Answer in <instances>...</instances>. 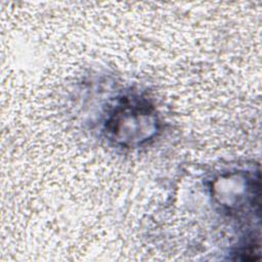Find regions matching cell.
<instances>
[{
    "label": "cell",
    "instance_id": "1",
    "mask_svg": "<svg viewBox=\"0 0 262 262\" xmlns=\"http://www.w3.org/2000/svg\"><path fill=\"white\" fill-rule=\"evenodd\" d=\"M159 127L154 106L138 97H124L105 122L107 137L114 143L126 147L145 143L156 136Z\"/></svg>",
    "mask_w": 262,
    "mask_h": 262
}]
</instances>
